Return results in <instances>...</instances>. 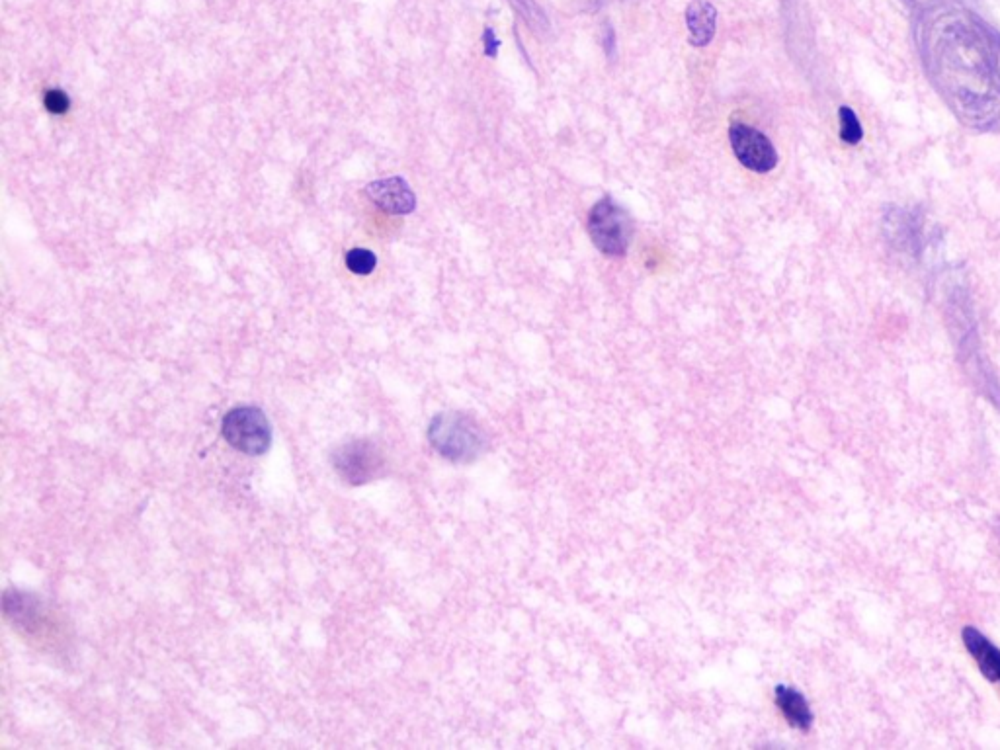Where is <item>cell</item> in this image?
Listing matches in <instances>:
<instances>
[{"label":"cell","instance_id":"6da1fadb","mask_svg":"<svg viewBox=\"0 0 1000 750\" xmlns=\"http://www.w3.org/2000/svg\"><path fill=\"white\" fill-rule=\"evenodd\" d=\"M428 440L432 448L450 461H471L485 448L483 430L461 413H442L430 422Z\"/></svg>","mask_w":1000,"mask_h":750},{"label":"cell","instance_id":"7a4b0ae2","mask_svg":"<svg viewBox=\"0 0 1000 750\" xmlns=\"http://www.w3.org/2000/svg\"><path fill=\"white\" fill-rule=\"evenodd\" d=\"M586 229L596 249L608 256H624L631 245V217L612 198H604L590 209Z\"/></svg>","mask_w":1000,"mask_h":750},{"label":"cell","instance_id":"3957f363","mask_svg":"<svg viewBox=\"0 0 1000 750\" xmlns=\"http://www.w3.org/2000/svg\"><path fill=\"white\" fill-rule=\"evenodd\" d=\"M227 444L241 454L262 456L272 444V426L258 407H235L221 422Z\"/></svg>","mask_w":1000,"mask_h":750},{"label":"cell","instance_id":"277c9868","mask_svg":"<svg viewBox=\"0 0 1000 750\" xmlns=\"http://www.w3.org/2000/svg\"><path fill=\"white\" fill-rule=\"evenodd\" d=\"M333 465L342 481L358 487L383 473L385 458L372 440H352L334 450Z\"/></svg>","mask_w":1000,"mask_h":750},{"label":"cell","instance_id":"5b68a950","mask_svg":"<svg viewBox=\"0 0 1000 750\" xmlns=\"http://www.w3.org/2000/svg\"><path fill=\"white\" fill-rule=\"evenodd\" d=\"M729 139L735 157L743 167L764 174L778 165V153L774 145L758 129H752L747 124H733L729 129Z\"/></svg>","mask_w":1000,"mask_h":750},{"label":"cell","instance_id":"8992f818","mask_svg":"<svg viewBox=\"0 0 1000 750\" xmlns=\"http://www.w3.org/2000/svg\"><path fill=\"white\" fill-rule=\"evenodd\" d=\"M368 196L377 208L393 215H407L417 208V198L411 186L397 176L372 182L368 186Z\"/></svg>","mask_w":1000,"mask_h":750},{"label":"cell","instance_id":"52a82bcc","mask_svg":"<svg viewBox=\"0 0 1000 750\" xmlns=\"http://www.w3.org/2000/svg\"><path fill=\"white\" fill-rule=\"evenodd\" d=\"M963 643L967 651L973 655L975 663L981 668L983 676L989 678L991 682H1000V649L995 647L979 629L975 627H965L963 629Z\"/></svg>","mask_w":1000,"mask_h":750},{"label":"cell","instance_id":"ba28073f","mask_svg":"<svg viewBox=\"0 0 1000 750\" xmlns=\"http://www.w3.org/2000/svg\"><path fill=\"white\" fill-rule=\"evenodd\" d=\"M686 24L690 30V43L694 47H706L715 36L717 10L706 0H694L686 10Z\"/></svg>","mask_w":1000,"mask_h":750},{"label":"cell","instance_id":"9c48e42d","mask_svg":"<svg viewBox=\"0 0 1000 750\" xmlns=\"http://www.w3.org/2000/svg\"><path fill=\"white\" fill-rule=\"evenodd\" d=\"M776 704L792 727L799 729V731L811 729L813 711L809 708V704L801 692H797L792 686H778L776 688Z\"/></svg>","mask_w":1000,"mask_h":750},{"label":"cell","instance_id":"30bf717a","mask_svg":"<svg viewBox=\"0 0 1000 750\" xmlns=\"http://www.w3.org/2000/svg\"><path fill=\"white\" fill-rule=\"evenodd\" d=\"M377 258L374 252L368 249H352L346 254V266L350 272L358 276H368L375 270Z\"/></svg>","mask_w":1000,"mask_h":750},{"label":"cell","instance_id":"8fae6325","mask_svg":"<svg viewBox=\"0 0 1000 750\" xmlns=\"http://www.w3.org/2000/svg\"><path fill=\"white\" fill-rule=\"evenodd\" d=\"M838 116H840V139L850 145L858 143L862 139V125L858 122L856 114L848 106H842Z\"/></svg>","mask_w":1000,"mask_h":750},{"label":"cell","instance_id":"7c38bea8","mask_svg":"<svg viewBox=\"0 0 1000 750\" xmlns=\"http://www.w3.org/2000/svg\"><path fill=\"white\" fill-rule=\"evenodd\" d=\"M514 6L522 12V18H526V22L536 30H547V20L543 16L542 10L536 6L534 0H512Z\"/></svg>","mask_w":1000,"mask_h":750},{"label":"cell","instance_id":"4fadbf2b","mask_svg":"<svg viewBox=\"0 0 1000 750\" xmlns=\"http://www.w3.org/2000/svg\"><path fill=\"white\" fill-rule=\"evenodd\" d=\"M43 104H45L47 112H51V114L59 116V114H65V112L69 110L71 100H69L67 92L53 88V90H47V92H45V96H43Z\"/></svg>","mask_w":1000,"mask_h":750},{"label":"cell","instance_id":"5bb4252c","mask_svg":"<svg viewBox=\"0 0 1000 750\" xmlns=\"http://www.w3.org/2000/svg\"><path fill=\"white\" fill-rule=\"evenodd\" d=\"M499 45L500 42L497 40L495 32H493L491 28H487V30H485V53H487L489 57H495V55H497V51H499Z\"/></svg>","mask_w":1000,"mask_h":750}]
</instances>
